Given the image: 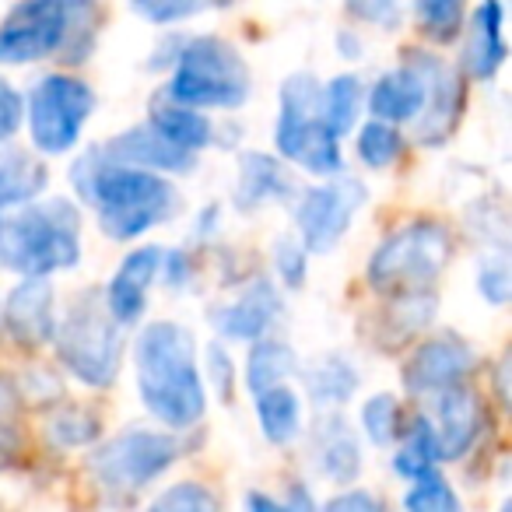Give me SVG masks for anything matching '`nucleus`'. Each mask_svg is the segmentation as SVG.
Listing matches in <instances>:
<instances>
[{
    "label": "nucleus",
    "instance_id": "f257e3e1",
    "mask_svg": "<svg viewBox=\"0 0 512 512\" xmlns=\"http://www.w3.org/2000/svg\"><path fill=\"white\" fill-rule=\"evenodd\" d=\"M137 390L158 421L190 428L204 418L207 393L197 369V344L179 323H148L137 337Z\"/></svg>",
    "mask_w": 512,
    "mask_h": 512
},
{
    "label": "nucleus",
    "instance_id": "f03ea898",
    "mask_svg": "<svg viewBox=\"0 0 512 512\" xmlns=\"http://www.w3.org/2000/svg\"><path fill=\"white\" fill-rule=\"evenodd\" d=\"M74 186L99 211L102 232L120 242L137 239L176 211V190L169 179L113 162L102 148L74 165Z\"/></svg>",
    "mask_w": 512,
    "mask_h": 512
},
{
    "label": "nucleus",
    "instance_id": "7ed1b4c3",
    "mask_svg": "<svg viewBox=\"0 0 512 512\" xmlns=\"http://www.w3.org/2000/svg\"><path fill=\"white\" fill-rule=\"evenodd\" d=\"M81 260V218L64 197L36 200L15 218L0 221V264L25 281L71 271Z\"/></svg>",
    "mask_w": 512,
    "mask_h": 512
},
{
    "label": "nucleus",
    "instance_id": "20e7f679",
    "mask_svg": "<svg viewBox=\"0 0 512 512\" xmlns=\"http://www.w3.org/2000/svg\"><path fill=\"white\" fill-rule=\"evenodd\" d=\"M249 95V67L232 43L200 36L179 50L169 99L186 109H235Z\"/></svg>",
    "mask_w": 512,
    "mask_h": 512
},
{
    "label": "nucleus",
    "instance_id": "39448f33",
    "mask_svg": "<svg viewBox=\"0 0 512 512\" xmlns=\"http://www.w3.org/2000/svg\"><path fill=\"white\" fill-rule=\"evenodd\" d=\"M453 239L439 221H411L390 232L369 260V285L383 295H425L449 264Z\"/></svg>",
    "mask_w": 512,
    "mask_h": 512
},
{
    "label": "nucleus",
    "instance_id": "423d86ee",
    "mask_svg": "<svg viewBox=\"0 0 512 512\" xmlns=\"http://www.w3.org/2000/svg\"><path fill=\"white\" fill-rule=\"evenodd\" d=\"M57 351L64 369L85 386H109L120 372L123 337L120 323L109 316L106 302L95 292H85L67 309L57 327Z\"/></svg>",
    "mask_w": 512,
    "mask_h": 512
},
{
    "label": "nucleus",
    "instance_id": "0eeeda50",
    "mask_svg": "<svg viewBox=\"0 0 512 512\" xmlns=\"http://www.w3.org/2000/svg\"><path fill=\"white\" fill-rule=\"evenodd\" d=\"M278 151L316 176H334L344 169L341 144L320 113V85L309 74H295L281 88Z\"/></svg>",
    "mask_w": 512,
    "mask_h": 512
},
{
    "label": "nucleus",
    "instance_id": "6e6552de",
    "mask_svg": "<svg viewBox=\"0 0 512 512\" xmlns=\"http://www.w3.org/2000/svg\"><path fill=\"white\" fill-rule=\"evenodd\" d=\"M95 95L85 81L50 74L29 95V134L46 155H64L78 144L85 123L92 120Z\"/></svg>",
    "mask_w": 512,
    "mask_h": 512
},
{
    "label": "nucleus",
    "instance_id": "1a4fd4ad",
    "mask_svg": "<svg viewBox=\"0 0 512 512\" xmlns=\"http://www.w3.org/2000/svg\"><path fill=\"white\" fill-rule=\"evenodd\" d=\"M179 460V442L172 435L148 432V428H130V432L116 435L113 442L99 446L88 460L92 474L99 484H106L116 495H134V491L148 488L158 474Z\"/></svg>",
    "mask_w": 512,
    "mask_h": 512
},
{
    "label": "nucleus",
    "instance_id": "9d476101",
    "mask_svg": "<svg viewBox=\"0 0 512 512\" xmlns=\"http://www.w3.org/2000/svg\"><path fill=\"white\" fill-rule=\"evenodd\" d=\"M74 11H78L74 4H60V0L18 4L0 22V64H32L64 50L71 39Z\"/></svg>",
    "mask_w": 512,
    "mask_h": 512
},
{
    "label": "nucleus",
    "instance_id": "9b49d317",
    "mask_svg": "<svg viewBox=\"0 0 512 512\" xmlns=\"http://www.w3.org/2000/svg\"><path fill=\"white\" fill-rule=\"evenodd\" d=\"M365 204V186L358 179H330L302 197L295 221H299L302 249L306 253H327L344 239L355 211Z\"/></svg>",
    "mask_w": 512,
    "mask_h": 512
},
{
    "label": "nucleus",
    "instance_id": "f8f14e48",
    "mask_svg": "<svg viewBox=\"0 0 512 512\" xmlns=\"http://www.w3.org/2000/svg\"><path fill=\"white\" fill-rule=\"evenodd\" d=\"M470 372H474V351L460 337H435L421 344L404 365V386L414 397H428V393L442 397L467 383Z\"/></svg>",
    "mask_w": 512,
    "mask_h": 512
},
{
    "label": "nucleus",
    "instance_id": "ddd939ff",
    "mask_svg": "<svg viewBox=\"0 0 512 512\" xmlns=\"http://www.w3.org/2000/svg\"><path fill=\"white\" fill-rule=\"evenodd\" d=\"M411 57H414L411 64L425 78V109H421L425 120H421L418 137L425 144H446V137L453 134L456 120H460V106H463L460 78L439 57H428V53H411Z\"/></svg>",
    "mask_w": 512,
    "mask_h": 512
},
{
    "label": "nucleus",
    "instance_id": "4468645a",
    "mask_svg": "<svg viewBox=\"0 0 512 512\" xmlns=\"http://www.w3.org/2000/svg\"><path fill=\"white\" fill-rule=\"evenodd\" d=\"M162 264H165V249L144 246V249H134L120 264V271L113 274L102 302H106L109 316H113L120 327L123 323L141 320L144 306H148V292H151V285H155Z\"/></svg>",
    "mask_w": 512,
    "mask_h": 512
},
{
    "label": "nucleus",
    "instance_id": "2eb2a0df",
    "mask_svg": "<svg viewBox=\"0 0 512 512\" xmlns=\"http://www.w3.org/2000/svg\"><path fill=\"white\" fill-rule=\"evenodd\" d=\"M53 288L50 281H22L8 295L4 306V327L11 341L22 348H43L57 334V313H53Z\"/></svg>",
    "mask_w": 512,
    "mask_h": 512
},
{
    "label": "nucleus",
    "instance_id": "dca6fc26",
    "mask_svg": "<svg viewBox=\"0 0 512 512\" xmlns=\"http://www.w3.org/2000/svg\"><path fill=\"white\" fill-rule=\"evenodd\" d=\"M281 316V295L271 281H253L242 288L239 299L214 313V327L225 341H264L271 323Z\"/></svg>",
    "mask_w": 512,
    "mask_h": 512
},
{
    "label": "nucleus",
    "instance_id": "f3484780",
    "mask_svg": "<svg viewBox=\"0 0 512 512\" xmlns=\"http://www.w3.org/2000/svg\"><path fill=\"white\" fill-rule=\"evenodd\" d=\"M484 425V411L477 393L467 383L456 386V390L442 393L439 397V425L435 428V442H439V456L442 460H456L463 456L470 446L477 442Z\"/></svg>",
    "mask_w": 512,
    "mask_h": 512
},
{
    "label": "nucleus",
    "instance_id": "a211bd4d",
    "mask_svg": "<svg viewBox=\"0 0 512 512\" xmlns=\"http://www.w3.org/2000/svg\"><path fill=\"white\" fill-rule=\"evenodd\" d=\"M425 109V78L414 64H404L397 71H386L369 92V113L376 123H407L421 116Z\"/></svg>",
    "mask_w": 512,
    "mask_h": 512
},
{
    "label": "nucleus",
    "instance_id": "6ab92c4d",
    "mask_svg": "<svg viewBox=\"0 0 512 512\" xmlns=\"http://www.w3.org/2000/svg\"><path fill=\"white\" fill-rule=\"evenodd\" d=\"M102 151H106V158H113V162L130 165V169H144V172H155V169L186 172L193 165V155H186L176 144H169L158 130H151L148 123L127 130V134L116 137V141Z\"/></svg>",
    "mask_w": 512,
    "mask_h": 512
},
{
    "label": "nucleus",
    "instance_id": "aec40b11",
    "mask_svg": "<svg viewBox=\"0 0 512 512\" xmlns=\"http://www.w3.org/2000/svg\"><path fill=\"white\" fill-rule=\"evenodd\" d=\"M505 64V39H502V4L488 0L470 15L467 46H463V67L470 78L484 81Z\"/></svg>",
    "mask_w": 512,
    "mask_h": 512
},
{
    "label": "nucleus",
    "instance_id": "412c9836",
    "mask_svg": "<svg viewBox=\"0 0 512 512\" xmlns=\"http://www.w3.org/2000/svg\"><path fill=\"white\" fill-rule=\"evenodd\" d=\"M292 193V179L288 172L274 162L271 155H260V151H249L239 162V186H235V204L242 211H253V207H264L271 200H281Z\"/></svg>",
    "mask_w": 512,
    "mask_h": 512
},
{
    "label": "nucleus",
    "instance_id": "4be33fe9",
    "mask_svg": "<svg viewBox=\"0 0 512 512\" xmlns=\"http://www.w3.org/2000/svg\"><path fill=\"white\" fill-rule=\"evenodd\" d=\"M148 127L158 130L165 141L176 144L186 155H197L200 148L211 144V120H207L204 113H197V109L176 106V102H158V106L151 109Z\"/></svg>",
    "mask_w": 512,
    "mask_h": 512
},
{
    "label": "nucleus",
    "instance_id": "5701e85b",
    "mask_svg": "<svg viewBox=\"0 0 512 512\" xmlns=\"http://www.w3.org/2000/svg\"><path fill=\"white\" fill-rule=\"evenodd\" d=\"M46 165H39L29 155L0 158V218L11 207H29L46 190Z\"/></svg>",
    "mask_w": 512,
    "mask_h": 512
},
{
    "label": "nucleus",
    "instance_id": "b1692460",
    "mask_svg": "<svg viewBox=\"0 0 512 512\" xmlns=\"http://www.w3.org/2000/svg\"><path fill=\"white\" fill-rule=\"evenodd\" d=\"M439 442H435V428L428 418H414L411 428L404 432V442H400L397 456H393V470L407 481H425V477L435 474V463H439Z\"/></svg>",
    "mask_w": 512,
    "mask_h": 512
},
{
    "label": "nucleus",
    "instance_id": "393cba45",
    "mask_svg": "<svg viewBox=\"0 0 512 512\" xmlns=\"http://www.w3.org/2000/svg\"><path fill=\"white\" fill-rule=\"evenodd\" d=\"M256 418H260V428L271 442H278V446L292 442L302 425V404L292 386H274V390L256 393Z\"/></svg>",
    "mask_w": 512,
    "mask_h": 512
},
{
    "label": "nucleus",
    "instance_id": "a878e982",
    "mask_svg": "<svg viewBox=\"0 0 512 512\" xmlns=\"http://www.w3.org/2000/svg\"><path fill=\"white\" fill-rule=\"evenodd\" d=\"M316 446H320V467L330 481H355L362 456H358V442L348 428L337 418H330L327 425L316 432Z\"/></svg>",
    "mask_w": 512,
    "mask_h": 512
},
{
    "label": "nucleus",
    "instance_id": "bb28decb",
    "mask_svg": "<svg viewBox=\"0 0 512 512\" xmlns=\"http://www.w3.org/2000/svg\"><path fill=\"white\" fill-rule=\"evenodd\" d=\"M295 372V351L281 341H260L249 355V365H246V383L249 390L264 393V390H274V386H285V379Z\"/></svg>",
    "mask_w": 512,
    "mask_h": 512
},
{
    "label": "nucleus",
    "instance_id": "cd10ccee",
    "mask_svg": "<svg viewBox=\"0 0 512 512\" xmlns=\"http://www.w3.org/2000/svg\"><path fill=\"white\" fill-rule=\"evenodd\" d=\"M358 102H362V81L355 74H341L327 88H320V113L337 141L355 127Z\"/></svg>",
    "mask_w": 512,
    "mask_h": 512
},
{
    "label": "nucleus",
    "instance_id": "c85d7f7f",
    "mask_svg": "<svg viewBox=\"0 0 512 512\" xmlns=\"http://www.w3.org/2000/svg\"><path fill=\"white\" fill-rule=\"evenodd\" d=\"M355 386L358 372L348 358H323L309 372V390H313V400H320V404H344L355 393Z\"/></svg>",
    "mask_w": 512,
    "mask_h": 512
},
{
    "label": "nucleus",
    "instance_id": "c756f323",
    "mask_svg": "<svg viewBox=\"0 0 512 512\" xmlns=\"http://www.w3.org/2000/svg\"><path fill=\"white\" fill-rule=\"evenodd\" d=\"M404 151V137L397 127H386V123H365L362 134H358V158H362L369 169H386L393 165Z\"/></svg>",
    "mask_w": 512,
    "mask_h": 512
},
{
    "label": "nucleus",
    "instance_id": "7c9ffc66",
    "mask_svg": "<svg viewBox=\"0 0 512 512\" xmlns=\"http://www.w3.org/2000/svg\"><path fill=\"white\" fill-rule=\"evenodd\" d=\"M148 512H218V498L211 488L197 481H179L172 488H165L155 502L148 505Z\"/></svg>",
    "mask_w": 512,
    "mask_h": 512
},
{
    "label": "nucleus",
    "instance_id": "2f4dec72",
    "mask_svg": "<svg viewBox=\"0 0 512 512\" xmlns=\"http://www.w3.org/2000/svg\"><path fill=\"white\" fill-rule=\"evenodd\" d=\"M362 425L376 446H390L400 435V404L393 393H376L365 400L362 407Z\"/></svg>",
    "mask_w": 512,
    "mask_h": 512
},
{
    "label": "nucleus",
    "instance_id": "473e14b6",
    "mask_svg": "<svg viewBox=\"0 0 512 512\" xmlns=\"http://www.w3.org/2000/svg\"><path fill=\"white\" fill-rule=\"evenodd\" d=\"M404 505H407V512H460V498H456V491L449 488L439 474L414 484V488L407 491Z\"/></svg>",
    "mask_w": 512,
    "mask_h": 512
},
{
    "label": "nucleus",
    "instance_id": "72a5a7b5",
    "mask_svg": "<svg viewBox=\"0 0 512 512\" xmlns=\"http://www.w3.org/2000/svg\"><path fill=\"white\" fill-rule=\"evenodd\" d=\"M460 22H463V8L456 0H428V4H418L421 32L439 39V43H449L460 32Z\"/></svg>",
    "mask_w": 512,
    "mask_h": 512
},
{
    "label": "nucleus",
    "instance_id": "f704fd0d",
    "mask_svg": "<svg viewBox=\"0 0 512 512\" xmlns=\"http://www.w3.org/2000/svg\"><path fill=\"white\" fill-rule=\"evenodd\" d=\"M50 435L57 446H88L99 435V421L88 418L85 411H67L50 425Z\"/></svg>",
    "mask_w": 512,
    "mask_h": 512
},
{
    "label": "nucleus",
    "instance_id": "c9c22d12",
    "mask_svg": "<svg viewBox=\"0 0 512 512\" xmlns=\"http://www.w3.org/2000/svg\"><path fill=\"white\" fill-rule=\"evenodd\" d=\"M278 274H281V281L285 285H292V288H299L302 281H306V260H309V253L302 249V242H295V239H285V242H278Z\"/></svg>",
    "mask_w": 512,
    "mask_h": 512
},
{
    "label": "nucleus",
    "instance_id": "e433bc0d",
    "mask_svg": "<svg viewBox=\"0 0 512 512\" xmlns=\"http://www.w3.org/2000/svg\"><path fill=\"white\" fill-rule=\"evenodd\" d=\"M22 116H25L22 95L0 78V141L15 137V130L22 127Z\"/></svg>",
    "mask_w": 512,
    "mask_h": 512
},
{
    "label": "nucleus",
    "instance_id": "4c0bfd02",
    "mask_svg": "<svg viewBox=\"0 0 512 512\" xmlns=\"http://www.w3.org/2000/svg\"><path fill=\"white\" fill-rule=\"evenodd\" d=\"M481 295L488 302H495V306H505V299H509V267H505L502 256H498V260H491V264H484Z\"/></svg>",
    "mask_w": 512,
    "mask_h": 512
},
{
    "label": "nucleus",
    "instance_id": "58836bf2",
    "mask_svg": "<svg viewBox=\"0 0 512 512\" xmlns=\"http://www.w3.org/2000/svg\"><path fill=\"white\" fill-rule=\"evenodd\" d=\"M323 512H386L383 502L369 491H344V495L330 498Z\"/></svg>",
    "mask_w": 512,
    "mask_h": 512
},
{
    "label": "nucleus",
    "instance_id": "ea45409f",
    "mask_svg": "<svg viewBox=\"0 0 512 512\" xmlns=\"http://www.w3.org/2000/svg\"><path fill=\"white\" fill-rule=\"evenodd\" d=\"M200 4H137V15H144L148 22H179V18H190V15H200Z\"/></svg>",
    "mask_w": 512,
    "mask_h": 512
},
{
    "label": "nucleus",
    "instance_id": "a19ab883",
    "mask_svg": "<svg viewBox=\"0 0 512 512\" xmlns=\"http://www.w3.org/2000/svg\"><path fill=\"white\" fill-rule=\"evenodd\" d=\"M207 362H211V376L218 379L221 393L228 397V390H232V365H228L225 351H221V348H211V351H207Z\"/></svg>",
    "mask_w": 512,
    "mask_h": 512
},
{
    "label": "nucleus",
    "instance_id": "79ce46f5",
    "mask_svg": "<svg viewBox=\"0 0 512 512\" xmlns=\"http://www.w3.org/2000/svg\"><path fill=\"white\" fill-rule=\"evenodd\" d=\"M249 512H295L288 502H274L267 495H249Z\"/></svg>",
    "mask_w": 512,
    "mask_h": 512
},
{
    "label": "nucleus",
    "instance_id": "37998d69",
    "mask_svg": "<svg viewBox=\"0 0 512 512\" xmlns=\"http://www.w3.org/2000/svg\"><path fill=\"white\" fill-rule=\"evenodd\" d=\"M351 15H362V18H369V22H383V18L397 15V8H365V4H355Z\"/></svg>",
    "mask_w": 512,
    "mask_h": 512
}]
</instances>
